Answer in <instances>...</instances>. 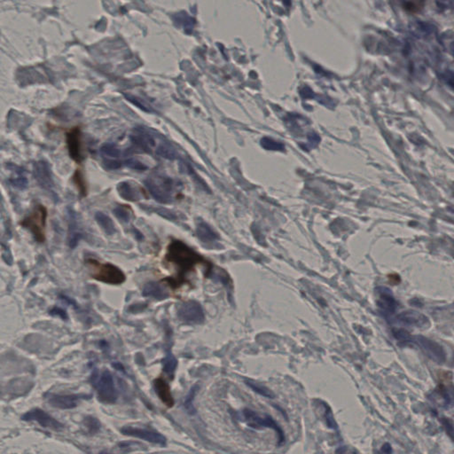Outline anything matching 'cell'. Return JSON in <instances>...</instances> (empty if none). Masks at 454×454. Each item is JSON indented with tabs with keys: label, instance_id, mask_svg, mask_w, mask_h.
Masks as SVG:
<instances>
[{
	"label": "cell",
	"instance_id": "277c9868",
	"mask_svg": "<svg viewBox=\"0 0 454 454\" xmlns=\"http://www.w3.org/2000/svg\"><path fill=\"white\" fill-rule=\"evenodd\" d=\"M149 191L158 202L168 203L172 202L175 193V184L166 177H152L146 182Z\"/></svg>",
	"mask_w": 454,
	"mask_h": 454
},
{
	"label": "cell",
	"instance_id": "f1b7e54d",
	"mask_svg": "<svg viewBox=\"0 0 454 454\" xmlns=\"http://www.w3.org/2000/svg\"><path fill=\"white\" fill-rule=\"evenodd\" d=\"M451 50L453 51L454 52V42L453 43H452V44H451Z\"/></svg>",
	"mask_w": 454,
	"mask_h": 454
},
{
	"label": "cell",
	"instance_id": "4fadbf2b",
	"mask_svg": "<svg viewBox=\"0 0 454 454\" xmlns=\"http://www.w3.org/2000/svg\"><path fill=\"white\" fill-rule=\"evenodd\" d=\"M155 391L158 394L160 399L168 407H173L174 404V399L172 397L171 389L169 387L168 384H166L164 380H162L161 378L156 379L155 380Z\"/></svg>",
	"mask_w": 454,
	"mask_h": 454
},
{
	"label": "cell",
	"instance_id": "484cf974",
	"mask_svg": "<svg viewBox=\"0 0 454 454\" xmlns=\"http://www.w3.org/2000/svg\"><path fill=\"white\" fill-rule=\"evenodd\" d=\"M49 313L52 314L53 316L61 317L62 320H67V313H66L64 309H61V308H54V309H51Z\"/></svg>",
	"mask_w": 454,
	"mask_h": 454
},
{
	"label": "cell",
	"instance_id": "44dd1931",
	"mask_svg": "<svg viewBox=\"0 0 454 454\" xmlns=\"http://www.w3.org/2000/svg\"><path fill=\"white\" fill-rule=\"evenodd\" d=\"M162 364H163V370H164V372H166L170 375L171 374L172 375L173 373H174V371H175L176 367H177L178 362H177V360H176L175 357L172 354H168L165 357L163 361H162Z\"/></svg>",
	"mask_w": 454,
	"mask_h": 454
},
{
	"label": "cell",
	"instance_id": "83f0119b",
	"mask_svg": "<svg viewBox=\"0 0 454 454\" xmlns=\"http://www.w3.org/2000/svg\"><path fill=\"white\" fill-rule=\"evenodd\" d=\"M390 282H393L394 281V284H397V283L398 282V279H399V278H398V276L396 275V274H394V275L390 276Z\"/></svg>",
	"mask_w": 454,
	"mask_h": 454
},
{
	"label": "cell",
	"instance_id": "52a82bcc",
	"mask_svg": "<svg viewBox=\"0 0 454 454\" xmlns=\"http://www.w3.org/2000/svg\"><path fill=\"white\" fill-rule=\"evenodd\" d=\"M97 390L99 398L106 403H113L116 399L117 394L114 388L111 373L104 371L97 379Z\"/></svg>",
	"mask_w": 454,
	"mask_h": 454
},
{
	"label": "cell",
	"instance_id": "7402d4cb",
	"mask_svg": "<svg viewBox=\"0 0 454 454\" xmlns=\"http://www.w3.org/2000/svg\"><path fill=\"white\" fill-rule=\"evenodd\" d=\"M414 31H416L418 35H422L424 37H426L427 35H431L434 32V27L431 24L426 22H418L414 27Z\"/></svg>",
	"mask_w": 454,
	"mask_h": 454
},
{
	"label": "cell",
	"instance_id": "7c38bea8",
	"mask_svg": "<svg viewBox=\"0 0 454 454\" xmlns=\"http://www.w3.org/2000/svg\"><path fill=\"white\" fill-rule=\"evenodd\" d=\"M143 295L147 297H152L156 300L167 299L170 295L168 291L159 283L148 282L143 289Z\"/></svg>",
	"mask_w": 454,
	"mask_h": 454
},
{
	"label": "cell",
	"instance_id": "ffe728a7",
	"mask_svg": "<svg viewBox=\"0 0 454 454\" xmlns=\"http://www.w3.org/2000/svg\"><path fill=\"white\" fill-rule=\"evenodd\" d=\"M73 181L78 188V192L82 196H86L87 195V186L86 182L84 179V175L82 173L81 170H77L73 176Z\"/></svg>",
	"mask_w": 454,
	"mask_h": 454
},
{
	"label": "cell",
	"instance_id": "9a60e30c",
	"mask_svg": "<svg viewBox=\"0 0 454 454\" xmlns=\"http://www.w3.org/2000/svg\"><path fill=\"white\" fill-rule=\"evenodd\" d=\"M78 397L73 396H52L49 398V403L53 407L61 408V409H69L77 405Z\"/></svg>",
	"mask_w": 454,
	"mask_h": 454
},
{
	"label": "cell",
	"instance_id": "f546056e",
	"mask_svg": "<svg viewBox=\"0 0 454 454\" xmlns=\"http://www.w3.org/2000/svg\"><path fill=\"white\" fill-rule=\"evenodd\" d=\"M354 454H357V453H354Z\"/></svg>",
	"mask_w": 454,
	"mask_h": 454
},
{
	"label": "cell",
	"instance_id": "30bf717a",
	"mask_svg": "<svg viewBox=\"0 0 454 454\" xmlns=\"http://www.w3.org/2000/svg\"><path fill=\"white\" fill-rule=\"evenodd\" d=\"M122 433L125 436L133 437V438H140L142 440L148 441L154 444L164 445L166 444V438L155 431H148L144 428H137V427H125L122 429Z\"/></svg>",
	"mask_w": 454,
	"mask_h": 454
},
{
	"label": "cell",
	"instance_id": "d6986e66",
	"mask_svg": "<svg viewBox=\"0 0 454 454\" xmlns=\"http://www.w3.org/2000/svg\"><path fill=\"white\" fill-rule=\"evenodd\" d=\"M113 213L116 217V219L124 223L130 222L131 219L133 218V212L131 210V208L127 207V206H118L113 210Z\"/></svg>",
	"mask_w": 454,
	"mask_h": 454
},
{
	"label": "cell",
	"instance_id": "ba28073f",
	"mask_svg": "<svg viewBox=\"0 0 454 454\" xmlns=\"http://www.w3.org/2000/svg\"><path fill=\"white\" fill-rule=\"evenodd\" d=\"M67 146L71 158L80 163L82 155V134L80 127H74L67 133Z\"/></svg>",
	"mask_w": 454,
	"mask_h": 454
},
{
	"label": "cell",
	"instance_id": "8fae6325",
	"mask_svg": "<svg viewBox=\"0 0 454 454\" xmlns=\"http://www.w3.org/2000/svg\"><path fill=\"white\" fill-rule=\"evenodd\" d=\"M118 193L122 198L129 202H138L143 198H147L143 189L130 182H123L118 185Z\"/></svg>",
	"mask_w": 454,
	"mask_h": 454
},
{
	"label": "cell",
	"instance_id": "e0dca14e",
	"mask_svg": "<svg viewBox=\"0 0 454 454\" xmlns=\"http://www.w3.org/2000/svg\"><path fill=\"white\" fill-rule=\"evenodd\" d=\"M95 219H96V221L99 224V226L103 229V231L107 234L112 235V234H114V232H116V228L114 226V222L112 221V219L108 216L105 215L104 213L98 212L96 216H95Z\"/></svg>",
	"mask_w": 454,
	"mask_h": 454
},
{
	"label": "cell",
	"instance_id": "2e32d148",
	"mask_svg": "<svg viewBox=\"0 0 454 454\" xmlns=\"http://www.w3.org/2000/svg\"><path fill=\"white\" fill-rule=\"evenodd\" d=\"M35 176H36V179H37L38 183L44 188L50 189L51 186L53 185V182L51 179L49 170L44 163L37 164V167L35 170Z\"/></svg>",
	"mask_w": 454,
	"mask_h": 454
},
{
	"label": "cell",
	"instance_id": "4316f807",
	"mask_svg": "<svg viewBox=\"0 0 454 454\" xmlns=\"http://www.w3.org/2000/svg\"><path fill=\"white\" fill-rule=\"evenodd\" d=\"M375 454H392V447L390 444H384L379 451H377Z\"/></svg>",
	"mask_w": 454,
	"mask_h": 454
},
{
	"label": "cell",
	"instance_id": "ac0fdd59",
	"mask_svg": "<svg viewBox=\"0 0 454 454\" xmlns=\"http://www.w3.org/2000/svg\"><path fill=\"white\" fill-rule=\"evenodd\" d=\"M196 232L199 238L204 243H212L217 240V234L206 223H199L196 228Z\"/></svg>",
	"mask_w": 454,
	"mask_h": 454
},
{
	"label": "cell",
	"instance_id": "7a4b0ae2",
	"mask_svg": "<svg viewBox=\"0 0 454 454\" xmlns=\"http://www.w3.org/2000/svg\"><path fill=\"white\" fill-rule=\"evenodd\" d=\"M85 264L90 271L91 278L98 281L111 285H120L126 279L124 272L111 264H102L94 258H87Z\"/></svg>",
	"mask_w": 454,
	"mask_h": 454
},
{
	"label": "cell",
	"instance_id": "3957f363",
	"mask_svg": "<svg viewBox=\"0 0 454 454\" xmlns=\"http://www.w3.org/2000/svg\"><path fill=\"white\" fill-rule=\"evenodd\" d=\"M47 219V209L43 205L36 206L31 214L20 222V226L28 229L33 234L37 243L45 241V226Z\"/></svg>",
	"mask_w": 454,
	"mask_h": 454
},
{
	"label": "cell",
	"instance_id": "5b68a950",
	"mask_svg": "<svg viewBox=\"0 0 454 454\" xmlns=\"http://www.w3.org/2000/svg\"><path fill=\"white\" fill-rule=\"evenodd\" d=\"M243 417L245 419L246 423L249 425V427L253 428H264V427H269L275 431L278 437H279V441L283 442L284 441V434L280 427L278 423L276 422L273 418L270 417L268 415H261L258 414L255 411L250 410V409H245L243 411Z\"/></svg>",
	"mask_w": 454,
	"mask_h": 454
},
{
	"label": "cell",
	"instance_id": "9c48e42d",
	"mask_svg": "<svg viewBox=\"0 0 454 454\" xmlns=\"http://www.w3.org/2000/svg\"><path fill=\"white\" fill-rule=\"evenodd\" d=\"M23 419L25 421H37L42 427H47L53 431H61V428H63L62 424L40 409H35L29 412L24 415Z\"/></svg>",
	"mask_w": 454,
	"mask_h": 454
},
{
	"label": "cell",
	"instance_id": "d4e9b609",
	"mask_svg": "<svg viewBox=\"0 0 454 454\" xmlns=\"http://www.w3.org/2000/svg\"><path fill=\"white\" fill-rule=\"evenodd\" d=\"M443 78H444V81L446 82V84H447L449 86H451V88H453L454 89L453 72L451 70L445 71L444 74L443 75Z\"/></svg>",
	"mask_w": 454,
	"mask_h": 454
},
{
	"label": "cell",
	"instance_id": "5bb4252c",
	"mask_svg": "<svg viewBox=\"0 0 454 454\" xmlns=\"http://www.w3.org/2000/svg\"><path fill=\"white\" fill-rule=\"evenodd\" d=\"M438 391L440 397L444 400L445 407H453L454 405V386L451 381L447 380V383H440L438 385Z\"/></svg>",
	"mask_w": 454,
	"mask_h": 454
},
{
	"label": "cell",
	"instance_id": "603a6c76",
	"mask_svg": "<svg viewBox=\"0 0 454 454\" xmlns=\"http://www.w3.org/2000/svg\"><path fill=\"white\" fill-rule=\"evenodd\" d=\"M440 421L446 434L451 440L454 441V421L450 418H441Z\"/></svg>",
	"mask_w": 454,
	"mask_h": 454
},
{
	"label": "cell",
	"instance_id": "8992f818",
	"mask_svg": "<svg viewBox=\"0 0 454 454\" xmlns=\"http://www.w3.org/2000/svg\"><path fill=\"white\" fill-rule=\"evenodd\" d=\"M178 317L182 322L187 324H200L204 320V313L200 303L188 301L182 303L178 309Z\"/></svg>",
	"mask_w": 454,
	"mask_h": 454
},
{
	"label": "cell",
	"instance_id": "cb8c5ba5",
	"mask_svg": "<svg viewBox=\"0 0 454 454\" xmlns=\"http://www.w3.org/2000/svg\"><path fill=\"white\" fill-rule=\"evenodd\" d=\"M247 384L249 385V387L255 390L256 392L261 394V395L265 396V397H270V398H273V397H274V394L272 393L268 389H266V387H264V386L260 385V384H255V383H253V381H248V384Z\"/></svg>",
	"mask_w": 454,
	"mask_h": 454
},
{
	"label": "cell",
	"instance_id": "6da1fadb",
	"mask_svg": "<svg viewBox=\"0 0 454 454\" xmlns=\"http://www.w3.org/2000/svg\"><path fill=\"white\" fill-rule=\"evenodd\" d=\"M165 260L179 267V275L176 278L162 279V281L167 283L169 286H172L173 289L181 286L185 281V274L190 272L196 265L203 262V259L197 253L180 241H173L169 244L167 253L165 255Z\"/></svg>",
	"mask_w": 454,
	"mask_h": 454
}]
</instances>
